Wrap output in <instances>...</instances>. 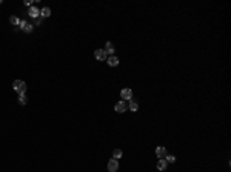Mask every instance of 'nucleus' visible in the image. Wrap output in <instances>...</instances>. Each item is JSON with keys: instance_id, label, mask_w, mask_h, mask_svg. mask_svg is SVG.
<instances>
[{"instance_id": "1", "label": "nucleus", "mask_w": 231, "mask_h": 172, "mask_svg": "<svg viewBox=\"0 0 231 172\" xmlns=\"http://www.w3.org/2000/svg\"><path fill=\"white\" fill-rule=\"evenodd\" d=\"M12 89L15 91L20 95V94H25L26 92V83L23 82V80H14L12 83Z\"/></svg>"}, {"instance_id": "2", "label": "nucleus", "mask_w": 231, "mask_h": 172, "mask_svg": "<svg viewBox=\"0 0 231 172\" xmlns=\"http://www.w3.org/2000/svg\"><path fill=\"white\" fill-rule=\"evenodd\" d=\"M19 28L23 31V33L29 34V33H33L34 25H33V23H28V22H25V20H20V25H19Z\"/></svg>"}, {"instance_id": "3", "label": "nucleus", "mask_w": 231, "mask_h": 172, "mask_svg": "<svg viewBox=\"0 0 231 172\" xmlns=\"http://www.w3.org/2000/svg\"><path fill=\"white\" fill-rule=\"evenodd\" d=\"M94 57H96L99 61H106L108 54L105 52V49H96V51H94Z\"/></svg>"}, {"instance_id": "4", "label": "nucleus", "mask_w": 231, "mask_h": 172, "mask_svg": "<svg viewBox=\"0 0 231 172\" xmlns=\"http://www.w3.org/2000/svg\"><path fill=\"white\" fill-rule=\"evenodd\" d=\"M117 169H119V160L111 158L108 161V172H117Z\"/></svg>"}, {"instance_id": "5", "label": "nucleus", "mask_w": 231, "mask_h": 172, "mask_svg": "<svg viewBox=\"0 0 231 172\" xmlns=\"http://www.w3.org/2000/svg\"><path fill=\"white\" fill-rule=\"evenodd\" d=\"M120 97H122L123 101H125V100H131V98H133V91H131L129 88L122 89V91H120Z\"/></svg>"}, {"instance_id": "6", "label": "nucleus", "mask_w": 231, "mask_h": 172, "mask_svg": "<svg viewBox=\"0 0 231 172\" xmlns=\"http://www.w3.org/2000/svg\"><path fill=\"white\" fill-rule=\"evenodd\" d=\"M28 15H29V17H33V19H38V17H40V9L36 8V6H29Z\"/></svg>"}, {"instance_id": "7", "label": "nucleus", "mask_w": 231, "mask_h": 172, "mask_svg": "<svg viewBox=\"0 0 231 172\" xmlns=\"http://www.w3.org/2000/svg\"><path fill=\"white\" fill-rule=\"evenodd\" d=\"M114 111H116V112H119V114L125 112V111H126V105H125V101H123V100L117 101V103H116V106H114Z\"/></svg>"}, {"instance_id": "8", "label": "nucleus", "mask_w": 231, "mask_h": 172, "mask_svg": "<svg viewBox=\"0 0 231 172\" xmlns=\"http://www.w3.org/2000/svg\"><path fill=\"white\" fill-rule=\"evenodd\" d=\"M156 155H157V158H165V155H166V147L157 146V147H156Z\"/></svg>"}, {"instance_id": "9", "label": "nucleus", "mask_w": 231, "mask_h": 172, "mask_svg": "<svg viewBox=\"0 0 231 172\" xmlns=\"http://www.w3.org/2000/svg\"><path fill=\"white\" fill-rule=\"evenodd\" d=\"M106 63L110 65V66H117L119 65V59L116 57V56H110L106 59Z\"/></svg>"}, {"instance_id": "10", "label": "nucleus", "mask_w": 231, "mask_h": 172, "mask_svg": "<svg viewBox=\"0 0 231 172\" xmlns=\"http://www.w3.org/2000/svg\"><path fill=\"white\" fill-rule=\"evenodd\" d=\"M105 52L108 54V57H110V56H113V54H114V45H113L111 42H108V43L105 45Z\"/></svg>"}, {"instance_id": "11", "label": "nucleus", "mask_w": 231, "mask_h": 172, "mask_svg": "<svg viewBox=\"0 0 231 172\" xmlns=\"http://www.w3.org/2000/svg\"><path fill=\"white\" fill-rule=\"evenodd\" d=\"M166 165H168V163H166L165 158H159V161H157V169H159V171H165V169H166Z\"/></svg>"}, {"instance_id": "12", "label": "nucleus", "mask_w": 231, "mask_h": 172, "mask_svg": "<svg viewBox=\"0 0 231 172\" xmlns=\"http://www.w3.org/2000/svg\"><path fill=\"white\" fill-rule=\"evenodd\" d=\"M51 15V9L49 8H43V9H40V17L45 19V17H49Z\"/></svg>"}, {"instance_id": "13", "label": "nucleus", "mask_w": 231, "mask_h": 172, "mask_svg": "<svg viewBox=\"0 0 231 172\" xmlns=\"http://www.w3.org/2000/svg\"><path fill=\"white\" fill-rule=\"evenodd\" d=\"M9 22H11V25L17 26V28H19V25H20V19L15 17V15H11V17H9Z\"/></svg>"}, {"instance_id": "14", "label": "nucleus", "mask_w": 231, "mask_h": 172, "mask_svg": "<svg viewBox=\"0 0 231 172\" xmlns=\"http://www.w3.org/2000/svg\"><path fill=\"white\" fill-rule=\"evenodd\" d=\"M128 108H129V111H133V112H136L137 109H139V105L136 103V101H133V100H129V105H128Z\"/></svg>"}, {"instance_id": "15", "label": "nucleus", "mask_w": 231, "mask_h": 172, "mask_svg": "<svg viewBox=\"0 0 231 172\" xmlns=\"http://www.w3.org/2000/svg\"><path fill=\"white\" fill-rule=\"evenodd\" d=\"M122 155H123V152H122L120 149H114V152H113V158L119 160V158H122Z\"/></svg>"}, {"instance_id": "16", "label": "nucleus", "mask_w": 231, "mask_h": 172, "mask_svg": "<svg viewBox=\"0 0 231 172\" xmlns=\"http://www.w3.org/2000/svg\"><path fill=\"white\" fill-rule=\"evenodd\" d=\"M19 103L20 105H26L28 103V98H26L25 94H20V95H19Z\"/></svg>"}, {"instance_id": "17", "label": "nucleus", "mask_w": 231, "mask_h": 172, "mask_svg": "<svg viewBox=\"0 0 231 172\" xmlns=\"http://www.w3.org/2000/svg\"><path fill=\"white\" fill-rule=\"evenodd\" d=\"M165 160H166V163H174L176 157H174V155H165Z\"/></svg>"}, {"instance_id": "18", "label": "nucleus", "mask_w": 231, "mask_h": 172, "mask_svg": "<svg viewBox=\"0 0 231 172\" xmlns=\"http://www.w3.org/2000/svg\"><path fill=\"white\" fill-rule=\"evenodd\" d=\"M36 25H37V26H38V25H42V17L36 19Z\"/></svg>"}, {"instance_id": "19", "label": "nucleus", "mask_w": 231, "mask_h": 172, "mask_svg": "<svg viewBox=\"0 0 231 172\" xmlns=\"http://www.w3.org/2000/svg\"><path fill=\"white\" fill-rule=\"evenodd\" d=\"M25 5L26 6H33V2H31V0H25Z\"/></svg>"}]
</instances>
